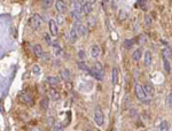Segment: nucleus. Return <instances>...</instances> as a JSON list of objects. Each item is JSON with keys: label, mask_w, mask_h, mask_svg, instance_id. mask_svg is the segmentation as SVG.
<instances>
[{"label": "nucleus", "mask_w": 172, "mask_h": 131, "mask_svg": "<svg viewBox=\"0 0 172 131\" xmlns=\"http://www.w3.org/2000/svg\"><path fill=\"white\" fill-rule=\"evenodd\" d=\"M89 75L92 77H94L95 79H99V81H102L103 79V69H102V66L100 63H95L92 68H89L88 70Z\"/></svg>", "instance_id": "obj_1"}, {"label": "nucleus", "mask_w": 172, "mask_h": 131, "mask_svg": "<svg viewBox=\"0 0 172 131\" xmlns=\"http://www.w3.org/2000/svg\"><path fill=\"white\" fill-rule=\"evenodd\" d=\"M134 92H135V97L140 100V101H145L147 99V94L144 90V88L140 84H135L134 86Z\"/></svg>", "instance_id": "obj_2"}, {"label": "nucleus", "mask_w": 172, "mask_h": 131, "mask_svg": "<svg viewBox=\"0 0 172 131\" xmlns=\"http://www.w3.org/2000/svg\"><path fill=\"white\" fill-rule=\"evenodd\" d=\"M94 122L99 127L103 126V123H104V115H103V113L100 108H96L95 112H94Z\"/></svg>", "instance_id": "obj_3"}, {"label": "nucleus", "mask_w": 172, "mask_h": 131, "mask_svg": "<svg viewBox=\"0 0 172 131\" xmlns=\"http://www.w3.org/2000/svg\"><path fill=\"white\" fill-rule=\"evenodd\" d=\"M72 28H75V29H76V31H77L78 36H81V37L86 36V35H87V32H88L87 26L84 25V24H81V23H75Z\"/></svg>", "instance_id": "obj_4"}, {"label": "nucleus", "mask_w": 172, "mask_h": 131, "mask_svg": "<svg viewBox=\"0 0 172 131\" xmlns=\"http://www.w3.org/2000/svg\"><path fill=\"white\" fill-rule=\"evenodd\" d=\"M30 23H31V26L33 29H38L40 26V24H41V17H40V15L39 14H33L32 17H31V20H30Z\"/></svg>", "instance_id": "obj_5"}, {"label": "nucleus", "mask_w": 172, "mask_h": 131, "mask_svg": "<svg viewBox=\"0 0 172 131\" xmlns=\"http://www.w3.org/2000/svg\"><path fill=\"white\" fill-rule=\"evenodd\" d=\"M48 26H49V32L52 36H58V23L55 20H49L48 21Z\"/></svg>", "instance_id": "obj_6"}, {"label": "nucleus", "mask_w": 172, "mask_h": 131, "mask_svg": "<svg viewBox=\"0 0 172 131\" xmlns=\"http://www.w3.org/2000/svg\"><path fill=\"white\" fill-rule=\"evenodd\" d=\"M55 7H56V9L60 14H64L67 12V5H66L64 1H61V0L55 1Z\"/></svg>", "instance_id": "obj_7"}, {"label": "nucleus", "mask_w": 172, "mask_h": 131, "mask_svg": "<svg viewBox=\"0 0 172 131\" xmlns=\"http://www.w3.org/2000/svg\"><path fill=\"white\" fill-rule=\"evenodd\" d=\"M93 10V2L91 1H87V2H84V6H83V12L86 15H89Z\"/></svg>", "instance_id": "obj_8"}, {"label": "nucleus", "mask_w": 172, "mask_h": 131, "mask_svg": "<svg viewBox=\"0 0 172 131\" xmlns=\"http://www.w3.org/2000/svg\"><path fill=\"white\" fill-rule=\"evenodd\" d=\"M152 60H153V55H152L150 51H146V52H145V59H144V64H145L146 67L150 66V63H152Z\"/></svg>", "instance_id": "obj_9"}, {"label": "nucleus", "mask_w": 172, "mask_h": 131, "mask_svg": "<svg viewBox=\"0 0 172 131\" xmlns=\"http://www.w3.org/2000/svg\"><path fill=\"white\" fill-rule=\"evenodd\" d=\"M33 53H35V55L36 56H38V58H41L43 55H44V51H43V47H41V45H35L33 46Z\"/></svg>", "instance_id": "obj_10"}, {"label": "nucleus", "mask_w": 172, "mask_h": 131, "mask_svg": "<svg viewBox=\"0 0 172 131\" xmlns=\"http://www.w3.org/2000/svg\"><path fill=\"white\" fill-rule=\"evenodd\" d=\"M142 56V50L141 48H137L133 53H132V60L133 61H139Z\"/></svg>", "instance_id": "obj_11"}, {"label": "nucleus", "mask_w": 172, "mask_h": 131, "mask_svg": "<svg viewBox=\"0 0 172 131\" xmlns=\"http://www.w3.org/2000/svg\"><path fill=\"white\" fill-rule=\"evenodd\" d=\"M118 69L117 68H112V71H111V82L112 84H117L118 83Z\"/></svg>", "instance_id": "obj_12"}, {"label": "nucleus", "mask_w": 172, "mask_h": 131, "mask_svg": "<svg viewBox=\"0 0 172 131\" xmlns=\"http://www.w3.org/2000/svg\"><path fill=\"white\" fill-rule=\"evenodd\" d=\"M70 16L74 18V21H75V23H79L81 22V18H82V16H81V13H78L77 10H71L70 12Z\"/></svg>", "instance_id": "obj_13"}, {"label": "nucleus", "mask_w": 172, "mask_h": 131, "mask_svg": "<svg viewBox=\"0 0 172 131\" xmlns=\"http://www.w3.org/2000/svg\"><path fill=\"white\" fill-rule=\"evenodd\" d=\"M48 94H49V97H51V99H53V100H59L60 99V92H58L55 89H51L49 91H48Z\"/></svg>", "instance_id": "obj_14"}, {"label": "nucleus", "mask_w": 172, "mask_h": 131, "mask_svg": "<svg viewBox=\"0 0 172 131\" xmlns=\"http://www.w3.org/2000/svg\"><path fill=\"white\" fill-rule=\"evenodd\" d=\"M69 36H70V41H71V43H76V41H77V39H78V37H79L75 28H72V29L70 30Z\"/></svg>", "instance_id": "obj_15"}, {"label": "nucleus", "mask_w": 172, "mask_h": 131, "mask_svg": "<svg viewBox=\"0 0 172 131\" xmlns=\"http://www.w3.org/2000/svg\"><path fill=\"white\" fill-rule=\"evenodd\" d=\"M91 55L92 58H98L100 55V47L98 45H93L91 47Z\"/></svg>", "instance_id": "obj_16"}, {"label": "nucleus", "mask_w": 172, "mask_h": 131, "mask_svg": "<svg viewBox=\"0 0 172 131\" xmlns=\"http://www.w3.org/2000/svg\"><path fill=\"white\" fill-rule=\"evenodd\" d=\"M46 81H47L51 85H58V84L60 83V78L56 77V76H48V77L46 78Z\"/></svg>", "instance_id": "obj_17"}, {"label": "nucleus", "mask_w": 172, "mask_h": 131, "mask_svg": "<svg viewBox=\"0 0 172 131\" xmlns=\"http://www.w3.org/2000/svg\"><path fill=\"white\" fill-rule=\"evenodd\" d=\"M142 88H144V90H145L147 96H153L154 94V89H153V86L150 84H145Z\"/></svg>", "instance_id": "obj_18"}, {"label": "nucleus", "mask_w": 172, "mask_h": 131, "mask_svg": "<svg viewBox=\"0 0 172 131\" xmlns=\"http://www.w3.org/2000/svg\"><path fill=\"white\" fill-rule=\"evenodd\" d=\"M60 75H61V77L63 78V79H66V81H68L69 78H70V71L68 70V69H62L61 71H60Z\"/></svg>", "instance_id": "obj_19"}, {"label": "nucleus", "mask_w": 172, "mask_h": 131, "mask_svg": "<svg viewBox=\"0 0 172 131\" xmlns=\"http://www.w3.org/2000/svg\"><path fill=\"white\" fill-rule=\"evenodd\" d=\"M72 3H75L74 6H75V10H77L78 13H81V12H83V2L82 1H72Z\"/></svg>", "instance_id": "obj_20"}, {"label": "nucleus", "mask_w": 172, "mask_h": 131, "mask_svg": "<svg viewBox=\"0 0 172 131\" xmlns=\"http://www.w3.org/2000/svg\"><path fill=\"white\" fill-rule=\"evenodd\" d=\"M163 64H164V69L167 73H170L171 71V66H170V62H169V59L168 58H163Z\"/></svg>", "instance_id": "obj_21"}, {"label": "nucleus", "mask_w": 172, "mask_h": 131, "mask_svg": "<svg viewBox=\"0 0 172 131\" xmlns=\"http://www.w3.org/2000/svg\"><path fill=\"white\" fill-rule=\"evenodd\" d=\"M21 99H22L24 102H30L31 99H32V97H31V94H29L28 92H25V93L21 94Z\"/></svg>", "instance_id": "obj_22"}, {"label": "nucleus", "mask_w": 172, "mask_h": 131, "mask_svg": "<svg viewBox=\"0 0 172 131\" xmlns=\"http://www.w3.org/2000/svg\"><path fill=\"white\" fill-rule=\"evenodd\" d=\"M127 18V12H125L124 9L119 10V14H118V20L119 21H124Z\"/></svg>", "instance_id": "obj_23"}, {"label": "nucleus", "mask_w": 172, "mask_h": 131, "mask_svg": "<svg viewBox=\"0 0 172 131\" xmlns=\"http://www.w3.org/2000/svg\"><path fill=\"white\" fill-rule=\"evenodd\" d=\"M160 131H169V123L168 121H162L160 124Z\"/></svg>", "instance_id": "obj_24"}, {"label": "nucleus", "mask_w": 172, "mask_h": 131, "mask_svg": "<svg viewBox=\"0 0 172 131\" xmlns=\"http://www.w3.org/2000/svg\"><path fill=\"white\" fill-rule=\"evenodd\" d=\"M162 54H163V58H168V59H169V58L172 55V52L169 47H165V48H163Z\"/></svg>", "instance_id": "obj_25"}, {"label": "nucleus", "mask_w": 172, "mask_h": 131, "mask_svg": "<svg viewBox=\"0 0 172 131\" xmlns=\"http://www.w3.org/2000/svg\"><path fill=\"white\" fill-rule=\"evenodd\" d=\"M48 104H49L48 98H44V99H41V101H40V107H41L43 109H47Z\"/></svg>", "instance_id": "obj_26"}, {"label": "nucleus", "mask_w": 172, "mask_h": 131, "mask_svg": "<svg viewBox=\"0 0 172 131\" xmlns=\"http://www.w3.org/2000/svg\"><path fill=\"white\" fill-rule=\"evenodd\" d=\"M144 21H145L146 25H150V24H152V22H153V18H152V16H150L149 14H146V15H145V17H144Z\"/></svg>", "instance_id": "obj_27"}, {"label": "nucleus", "mask_w": 172, "mask_h": 131, "mask_svg": "<svg viewBox=\"0 0 172 131\" xmlns=\"http://www.w3.org/2000/svg\"><path fill=\"white\" fill-rule=\"evenodd\" d=\"M77 66H78V68H79L81 70H83V71H88V70H89V68L87 67V64H85L84 62H78Z\"/></svg>", "instance_id": "obj_28"}, {"label": "nucleus", "mask_w": 172, "mask_h": 131, "mask_svg": "<svg viewBox=\"0 0 172 131\" xmlns=\"http://www.w3.org/2000/svg\"><path fill=\"white\" fill-rule=\"evenodd\" d=\"M31 71H32V74H33V75H39L41 70H40V67H39L38 64H35V66L32 67V69H31Z\"/></svg>", "instance_id": "obj_29"}, {"label": "nucleus", "mask_w": 172, "mask_h": 131, "mask_svg": "<svg viewBox=\"0 0 172 131\" xmlns=\"http://www.w3.org/2000/svg\"><path fill=\"white\" fill-rule=\"evenodd\" d=\"M133 44H134V39H126V40L124 41V46H125L126 48H130Z\"/></svg>", "instance_id": "obj_30"}, {"label": "nucleus", "mask_w": 172, "mask_h": 131, "mask_svg": "<svg viewBox=\"0 0 172 131\" xmlns=\"http://www.w3.org/2000/svg\"><path fill=\"white\" fill-rule=\"evenodd\" d=\"M134 40H135V43H138V44H141V43H144V41L146 40V37H145L144 35H140V36H138V37H137Z\"/></svg>", "instance_id": "obj_31"}, {"label": "nucleus", "mask_w": 172, "mask_h": 131, "mask_svg": "<svg viewBox=\"0 0 172 131\" xmlns=\"http://www.w3.org/2000/svg\"><path fill=\"white\" fill-rule=\"evenodd\" d=\"M167 105L169 107H172V93H169L167 97Z\"/></svg>", "instance_id": "obj_32"}, {"label": "nucleus", "mask_w": 172, "mask_h": 131, "mask_svg": "<svg viewBox=\"0 0 172 131\" xmlns=\"http://www.w3.org/2000/svg\"><path fill=\"white\" fill-rule=\"evenodd\" d=\"M137 5H140V7H141L142 9H145V8L147 7V6H146V5H147V2H146V1H142V0L137 1Z\"/></svg>", "instance_id": "obj_33"}, {"label": "nucleus", "mask_w": 172, "mask_h": 131, "mask_svg": "<svg viewBox=\"0 0 172 131\" xmlns=\"http://www.w3.org/2000/svg\"><path fill=\"white\" fill-rule=\"evenodd\" d=\"M41 3H43V7L47 8V7H49V6H51L53 2H52V1H49V0H45V1H43Z\"/></svg>", "instance_id": "obj_34"}, {"label": "nucleus", "mask_w": 172, "mask_h": 131, "mask_svg": "<svg viewBox=\"0 0 172 131\" xmlns=\"http://www.w3.org/2000/svg\"><path fill=\"white\" fill-rule=\"evenodd\" d=\"M87 23H88L89 26H94V25H95V18H93V17L88 18V20H87Z\"/></svg>", "instance_id": "obj_35"}, {"label": "nucleus", "mask_w": 172, "mask_h": 131, "mask_svg": "<svg viewBox=\"0 0 172 131\" xmlns=\"http://www.w3.org/2000/svg\"><path fill=\"white\" fill-rule=\"evenodd\" d=\"M78 58H79L81 60H84V59H85V52H84L83 50H81V51L78 52Z\"/></svg>", "instance_id": "obj_36"}, {"label": "nucleus", "mask_w": 172, "mask_h": 131, "mask_svg": "<svg viewBox=\"0 0 172 131\" xmlns=\"http://www.w3.org/2000/svg\"><path fill=\"white\" fill-rule=\"evenodd\" d=\"M54 131H63V129H62V127L56 124V126H54Z\"/></svg>", "instance_id": "obj_37"}, {"label": "nucleus", "mask_w": 172, "mask_h": 131, "mask_svg": "<svg viewBox=\"0 0 172 131\" xmlns=\"http://www.w3.org/2000/svg\"><path fill=\"white\" fill-rule=\"evenodd\" d=\"M58 21L60 22V24H62V22H63V17H61V16L59 15V16H58Z\"/></svg>", "instance_id": "obj_38"}, {"label": "nucleus", "mask_w": 172, "mask_h": 131, "mask_svg": "<svg viewBox=\"0 0 172 131\" xmlns=\"http://www.w3.org/2000/svg\"><path fill=\"white\" fill-rule=\"evenodd\" d=\"M43 58H45V59L48 60V59H49V55H48V54H45V55H43Z\"/></svg>", "instance_id": "obj_39"}, {"label": "nucleus", "mask_w": 172, "mask_h": 131, "mask_svg": "<svg viewBox=\"0 0 172 131\" xmlns=\"http://www.w3.org/2000/svg\"><path fill=\"white\" fill-rule=\"evenodd\" d=\"M111 131H117V129H112Z\"/></svg>", "instance_id": "obj_40"}, {"label": "nucleus", "mask_w": 172, "mask_h": 131, "mask_svg": "<svg viewBox=\"0 0 172 131\" xmlns=\"http://www.w3.org/2000/svg\"><path fill=\"white\" fill-rule=\"evenodd\" d=\"M86 131H92V130H86Z\"/></svg>", "instance_id": "obj_41"}]
</instances>
